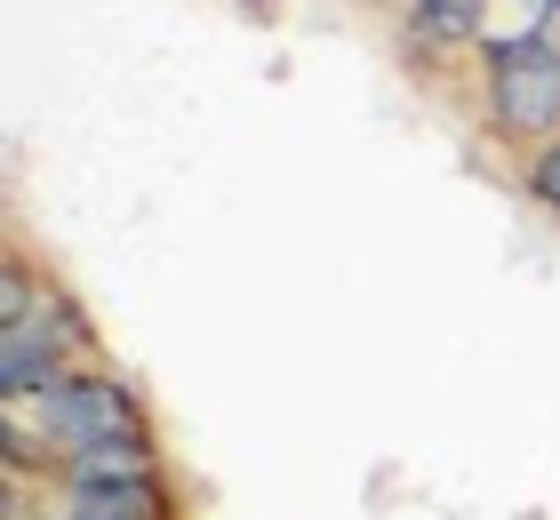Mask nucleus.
<instances>
[{
	"instance_id": "nucleus-1",
	"label": "nucleus",
	"mask_w": 560,
	"mask_h": 520,
	"mask_svg": "<svg viewBox=\"0 0 560 520\" xmlns=\"http://www.w3.org/2000/svg\"><path fill=\"white\" fill-rule=\"evenodd\" d=\"M0 408H24V425H33V440H40L48 464H65V457H81V449H105V440L144 432V401H137L120 377H105V369L65 377L48 401H0Z\"/></svg>"
},
{
	"instance_id": "nucleus-4",
	"label": "nucleus",
	"mask_w": 560,
	"mask_h": 520,
	"mask_svg": "<svg viewBox=\"0 0 560 520\" xmlns=\"http://www.w3.org/2000/svg\"><path fill=\"white\" fill-rule=\"evenodd\" d=\"M48 520H176L168 481H105V488H65Z\"/></svg>"
},
{
	"instance_id": "nucleus-5",
	"label": "nucleus",
	"mask_w": 560,
	"mask_h": 520,
	"mask_svg": "<svg viewBox=\"0 0 560 520\" xmlns=\"http://www.w3.org/2000/svg\"><path fill=\"white\" fill-rule=\"evenodd\" d=\"M65 488H105V481H152L161 473V449H152V432H129V440H105V449H81L57 464Z\"/></svg>"
},
{
	"instance_id": "nucleus-7",
	"label": "nucleus",
	"mask_w": 560,
	"mask_h": 520,
	"mask_svg": "<svg viewBox=\"0 0 560 520\" xmlns=\"http://www.w3.org/2000/svg\"><path fill=\"white\" fill-rule=\"evenodd\" d=\"M528 193H537L552 217H560V145H545L537 161H528Z\"/></svg>"
},
{
	"instance_id": "nucleus-6",
	"label": "nucleus",
	"mask_w": 560,
	"mask_h": 520,
	"mask_svg": "<svg viewBox=\"0 0 560 520\" xmlns=\"http://www.w3.org/2000/svg\"><path fill=\"white\" fill-rule=\"evenodd\" d=\"M480 9H489V0H417L409 33H417V48H456V41L480 33Z\"/></svg>"
},
{
	"instance_id": "nucleus-2",
	"label": "nucleus",
	"mask_w": 560,
	"mask_h": 520,
	"mask_svg": "<svg viewBox=\"0 0 560 520\" xmlns=\"http://www.w3.org/2000/svg\"><path fill=\"white\" fill-rule=\"evenodd\" d=\"M89 328L57 289H33L16 321H0V401H48L65 377H81Z\"/></svg>"
},
{
	"instance_id": "nucleus-3",
	"label": "nucleus",
	"mask_w": 560,
	"mask_h": 520,
	"mask_svg": "<svg viewBox=\"0 0 560 520\" xmlns=\"http://www.w3.org/2000/svg\"><path fill=\"white\" fill-rule=\"evenodd\" d=\"M489 104L513 137L560 145V48H545L537 33L489 41Z\"/></svg>"
}]
</instances>
